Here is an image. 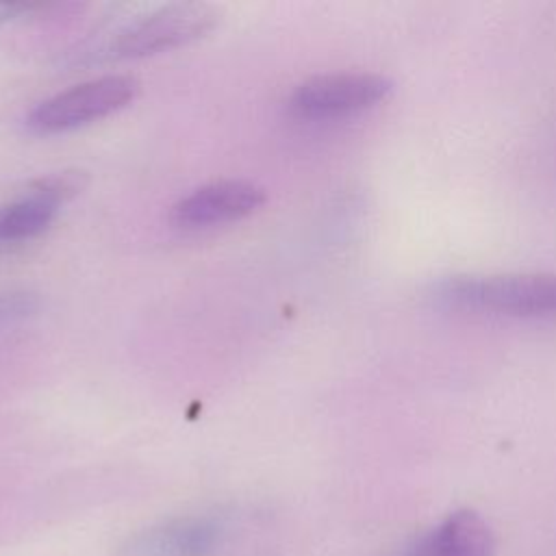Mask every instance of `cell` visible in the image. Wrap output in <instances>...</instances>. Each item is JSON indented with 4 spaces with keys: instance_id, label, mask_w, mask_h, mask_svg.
<instances>
[{
    "instance_id": "cell-1",
    "label": "cell",
    "mask_w": 556,
    "mask_h": 556,
    "mask_svg": "<svg viewBox=\"0 0 556 556\" xmlns=\"http://www.w3.org/2000/svg\"><path fill=\"white\" fill-rule=\"evenodd\" d=\"M439 298L508 315H556V274L454 276L437 287Z\"/></svg>"
},
{
    "instance_id": "cell-2",
    "label": "cell",
    "mask_w": 556,
    "mask_h": 556,
    "mask_svg": "<svg viewBox=\"0 0 556 556\" xmlns=\"http://www.w3.org/2000/svg\"><path fill=\"white\" fill-rule=\"evenodd\" d=\"M137 91L139 83L132 76L115 74L87 80L39 102L30 111L26 124L39 135L67 132L128 106Z\"/></svg>"
},
{
    "instance_id": "cell-3",
    "label": "cell",
    "mask_w": 556,
    "mask_h": 556,
    "mask_svg": "<svg viewBox=\"0 0 556 556\" xmlns=\"http://www.w3.org/2000/svg\"><path fill=\"white\" fill-rule=\"evenodd\" d=\"M217 22L219 13L211 4H167L124 26L115 35L111 50L115 56L126 59L176 50L180 46L202 39L215 28Z\"/></svg>"
},
{
    "instance_id": "cell-4",
    "label": "cell",
    "mask_w": 556,
    "mask_h": 556,
    "mask_svg": "<svg viewBox=\"0 0 556 556\" xmlns=\"http://www.w3.org/2000/svg\"><path fill=\"white\" fill-rule=\"evenodd\" d=\"M87 187V174L65 169L30 180L22 193L0 202V245L22 243L50 228L59 208Z\"/></svg>"
},
{
    "instance_id": "cell-5",
    "label": "cell",
    "mask_w": 556,
    "mask_h": 556,
    "mask_svg": "<svg viewBox=\"0 0 556 556\" xmlns=\"http://www.w3.org/2000/svg\"><path fill=\"white\" fill-rule=\"evenodd\" d=\"M391 80L371 72H339L308 78L289 98V109L306 119L345 117L371 109L391 91Z\"/></svg>"
},
{
    "instance_id": "cell-6",
    "label": "cell",
    "mask_w": 556,
    "mask_h": 556,
    "mask_svg": "<svg viewBox=\"0 0 556 556\" xmlns=\"http://www.w3.org/2000/svg\"><path fill=\"white\" fill-rule=\"evenodd\" d=\"M265 189L248 180H219L180 198L169 213L176 228L200 230L243 219L265 204Z\"/></svg>"
},
{
    "instance_id": "cell-7",
    "label": "cell",
    "mask_w": 556,
    "mask_h": 556,
    "mask_svg": "<svg viewBox=\"0 0 556 556\" xmlns=\"http://www.w3.org/2000/svg\"><path fill=\"white\" fill-rule=\"evenodd\" d=\"M491 526L469 508L454 510L432 526L404 556H493Z\"/></svg>"
},
{
    "instance_id": "cell-8",
    "label": "cell",
    "mask_w": 556,
    "mask_h": 556,
    "mask_svg": "<svg viewBox=\"0 0 556 556\" xmlns=\"http://www.w3.org/2000/svg\"><path fill=\"white\" fill-rule=\"evenodd\" d=\"M215 530L206 523H182L174 530H167L161 547L178 556H200L211 547Z\"/></svg>"
},
{
    "instance_id": "cell-9",
    "label": "cell",
    "mask_w": 556,
    "mask_h": 556,
    "mask_svg": "<svg viewBox=\"0 0 556 556\" xmlns=\"http://www.w3.org/2000/svg\"><path fill=\"white\" fill-rule=\"evenodd\" d=\"M35 308V302L26 293H7L0 295V321H11L15 317H24Z\"/></svg>"
}]
</instances>
